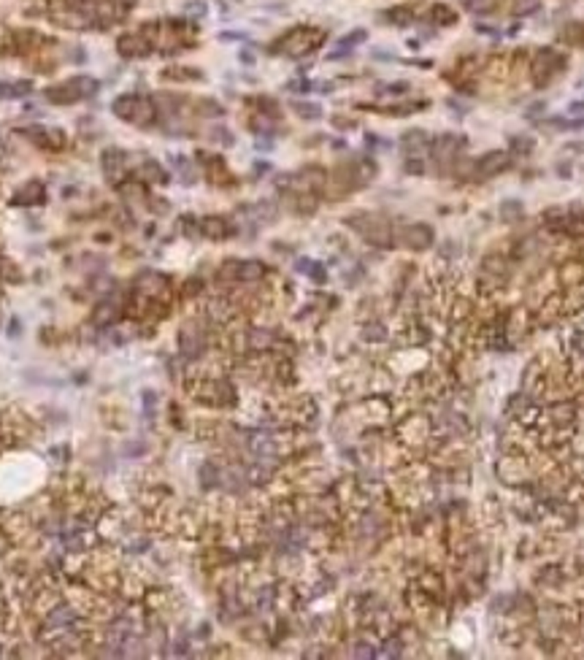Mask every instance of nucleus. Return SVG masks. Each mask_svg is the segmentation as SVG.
I'll return each mask as SVG.
<instances>
[{
  "label": "nucleus",
  "instance_id": "obj_21",
  "mask_svg": "<svg viewBox=\"0 0 584 660\" xmlns=\"http://www.w3.org/2000/svg\"><path fill=\"white\" fill-rule=\"evenodd\" d=\"M119 314V303L116 301H101V306H98V312H95V322H111L114 317Z\"/></svg>",
  "mask_w": 584,
  "mask_h": 660
},
{
  "label": "nucleus",
  "instance_id": "obj_13",
  "mask_svg": "<svg viewBox=\"0 0 584 660\" xmlns=\"http://www.w3.org/2000/svg\"><path fill=\"white\" fill-rule=\"evenodd\" d=\"M230 233H233V227H230V222L225 217H203L201 220V236H206V238L225 241Z\"/></svg>",
  "mask_w": 584,
  "mask_h": 660
},
{
  "label": "nucleus",
  "instance_id": "obj_19",
  "mask_svg": "<svg viewBox=\"0 0 584 660\" xmlns=\"http://www.w3.org/2000/svg\"><path fill=\"white\" fill-rule=\"evenodd\" d=\"M498 5H500V0H466V8L474 11V14H479V16L492 14Z\"/></svg>",
  "mask_w": 584,
  "mask_h": 660
},
{
  "label": "nucleus",
  "instance_id": "obj_16",
  "mask_svg": "<svg viewBox=\"0 0 584 660\" xmlns=\"http://www.w3.org/2000/svg\"><path fill=\"white\" fill-rule=\"evenodd\" d=\"M401 144H403V149L409 152V155H422L427 149V144H430V138H427L425 130H409L403 138H401Z\"/></svg>",
  "mask_w": 584,
  "mask_h": 660
},
{
  "label": "nucleus",
  "instance_id": "obj_4",
  "mask_svg": "<svg viewBox=\"0 0 584 660\" xmlns=\"http://www.w3.org/2000/svg\"><path fill=\"white\" fill-rule=\"evenodd\" d=\"M563 62H566V60L557 55L555 49H544V52H538L535 62H533V81H535L538 87L549 84V81L563 71Z\"/></svg>",
  "mask_w": 584,
  "mask_h": 660
},
{
  "label": "nucleus",
  "instance_id": "obj_1",
  "mask_svg": "<svg viewBox=\"0 0 584 660\" xmlns=\"http://www.w3.org/2000/svg\"><path fill=\"white\" fill-rule=\"evenodd\" d=\"M111 109H114V114L119 119H125L127 125H136V127H149L157 119L155 101H149L144 95H133V92L130 95H119Z\"/></svg>",
  "mask_w": 584,
  "mask_h": 660
},
{
  "label": "nucleus",
  "instance_id": "obj_30",
  "mask_svg": "<svg viewBox=\"0 0 584 660\" xmlns=\"http://www.w3.org/2000/svg\"><path fill=\"white\" fill-rule=\"evenodd\" d=\"M3 98H14L11 84H5V81H0V101H3Z\"/></svg>",
  "mask_w": 584,
  "mask_h": 660
},
{
  "label": "nucleus",
  "instance_id": "obj_15",
  "mask_svg": "<svg viewBox=\"0 0 584 660\" xmlns=\"http://www.w3.org/2000/svg\"><path fill=\"white\" fill-rule=\"evenodd\" d=\"M266 276V266L260 260H244L238 263V281L241 284H257Z\"/></svg>",
  "mask_w": 584,
  "mask_h": 660
},
{
  "label": "nucleus",
  "instance_id": "obj_18",
  "mask_svg": "<svg viewBox=\"0 0 584 660\" xmlns=\"http://www.w3.org/2000/svg\"><path fill=\"white\" fill-rule=\"evenodd\" d=\"M387 19H390L392 25H409V22L414 19V8H411V5H395V8L387 11Z\"/></svg>",
  "mask_w": 584,
  "mask_h": 660
},
{
  "label": "nucleus",
  "instance_id": "obj_22",
  "mask_svg": "<svg viewBox=\"0 0 584 660\" xmlns=\"http://www.w3.org/2000/svg\"><path fill=\"white\" fill-rule=\"evenodd\" d=\"M144 173H147V179H149V181H155V184H162V181H168V176H165L162 165L155 163V160H149V163L144 165Z\"/></svg>",
  "mask_w": 584,
  "mask_h": 660
},
{
  "label": "nucleus",
  "instance_id": "obj_24",
  "mask_svg": "<svg viewBox=\"0 0 584 660\" xmlns=\"http://www.w3.org/2000/svg\"><path fill=\"white\" fill-rule=\"evenodd\" d=\"M433 19H438L441 25H452V22L457 19V14H455L449 5H435V8H433Z\"/></svg>",
  "mask_w": 584,
  "mask_h": 660
},
{
  "label": "nucleus",
  "instance_id": "obj_17",
  "mask_svg": "<svg viewBox=\"0 0 584 660\" xmlns=\"http://www.w3.org/2000/svg\"><path fill=\"white\" fill-rule=\"evenodd\" d=\"M366 38H368V33H366V30H352L349 36H344V38L338 41V49H333L327 57H330V60H338V57L349 55V52H352L357 44H363Z\"/></svg>",
  "mask_w": 584,
  "mask_h": 660
},
{
  "label": "nucleus",
  "instance_id": "obj_32",
  "mask_svg": "<svg viewBox=\"0 0 584 660\" xmlns=\"http://www.w3.org/2000/svg\"><path fill=\"white\" fill-rule=\"evenodd\" d=\"M568 111H571V114H582L584 103H571V109H568Z\"/></svg>",
  "mask_w": 584,
  "mask_h": 660
},
{
  "label": "nucleus",
  "instance_id": "obj_27",
  "mask_svg": "<svg viewBox=\"0 0 584 660\" xmlns=\"http://www.w3.org/2000/svg\"><path fill=\"white\" fill-rule=\"evenodd\" d=\"M363 338H366V341H379V338H384V330H381V328H368L366 333H363Z\"/></svg>",
  "mask_w": 584,
  "mask_h": 660
},
{
  "label": "nucleus",
  "instance_id": "obj_9",
  "mask_svg": "<svg viewBox=\"0 0 584 660\" xmlns=\"http://www.w3.org/2000/svg\"><path fill=\"white\" fill-rule=\"evenodd\" d=\"M101 165H103V173L111 184H116L122 176H125V168H127V155L122 149H106L103 157H101Z\"/></svg>",
  "mask_w": 584,
  "mask_h": 660
},
{
  "label": "nucleus",
  "instance_id": "obj_25",
  "mask_svg": "<svg viewBox=\"0 0 584 660\" xmlns=\"http://www.w3.org/2000/svg\"><path fill=\"white\" fill-rule=\"evenodd\" d=\"M538 8H541V0H520L514 5V14L517 16H528V14H535Z\"/></svg>",
  "mask_w": 584,
  "mask_h": 660
},
{
  "label": "nucleus",
  "instance_id": "obj_20",
  "mask_svg": "<svg viewBox=\"0 0 584 660\" xmlns=\"http://www.w3.org/2000/svg\"><path fill=\"white\" fill-rule=\"evenodd\" d=\"M273 344V333L266 328H252L249 330V346H257V349H263V346H270Z\"/></svg>",
  "mask_w": 584,
  "mask_h": 660
},
{
  "label": "nucleus",
  "instance_id": "obj_10",
  "mask_svg": "<svg viewBox=\"0 0 584 660\" xmlns=\"http://www.w3.org/2000/svg\"><path fill=\"white\" fill-rule=\"evenodd\" d=\"M119 55L127 57V60H133V57H144L149 55V41L144 38V36H138V33H127V36H122L119 38Z\"/></svg>",
  "mask_w": 584,
  "mask_h": 660
},
{
  "label": "nucleus",
  "instance_id": "obj_23",
  "mask_svg": "<svg viewBox=\"0 0 584 660\" xmlns=\"http://www.w3.org/2000/svg\"><path fill=\"white\" fill-rule=\"evenodd\" d=\"M292 109H295V114H298L301 119H319V116H322V109H319L317 103H295Z\"/></svg>",
  "mask_w": 584,
  "mask_h": 660
},
{
  "label": "nucleus",
  "instance_id": "obj_31",
  "mask_svg": "<svg viewBox=\"0 0 584 660\" xmlns=\"http://www.w3.org/2000/svg\"><path fill=\"white\" fill-rule=\"evenodd\" d=\"M238 60H241V62H246V65H255V55H252L249 49H244V52L238 55Z\"/></svg>",
  "mask_w": 584,
  "mask_h": 660
},
{
  "label": "nucleus",
  "instance_id": "obj_26",
  "mask_svg": "<svg viewBox=\"0 0 584 660\" xmlns=\"http://www.w3.org/2000/svg\"><path fill=\"white\" fill-rule=\"evenodd\" d=\"M406 170H409V173H414V176H420V173L425 170V163H422V160H411V157H409V160H406Z\"/></svg>",
  "mask_w": 584,
  "mask_h": 660
},
{
  "label": "nucleus",
  "instance_id": "obj_29",
  "mask_svg": "<svg viewBox=\"0 0 584 660\" xmlns=\"http://www.w3.org/2000/svg\"><path fill=\"white\" fill-rule=\"evenodd\" d=\"M219 41H246V36L244 33H222Z\"/></svg>",
  "mask_w": 584,
  "mask_h": 660
},
{
  "label": "nucleus",
  "instance_id": "obj_28",
  "mask_svg": "<svg viewBox=\"0 0 584 660\" xmlns=\"http://www.w3.org/2000/svg\"><path fill=\"white\" fill-rule=\"evenodd\" d=\"M184 8H187L190 14H198V16H203V14H206V5H203V3H187Z\"/></svg>",
  "mask_w": 584,
  "mask_h": 660
},
{
  "label": "nucleus",
  "instance_id": "obj_11",
  "mask_svg": "<svg viewBox=\"0 0 584 660\" xmlns=\"http://www.w3.org/2000/svg\"><path fill=\"white\" fill-rule=\"evenodd\" d=\"M73 622H76V609H71V606H57L52 614H49V620H47V628L54 631V633H68V631L73 628Z\"/></svg>",
  "mask_w": 584,
  "mask_h": 660
},
{
  "label": "nucleus",
  "instance_id": "obj_14",
  "mask_svg": "<svg viewBox=\"0 0 584 660\" xmlns=\"http://www.w3.org/2000/svg\"><path fill=\"white\" fill-rule=\"evenodd\" d=\"M44 201V184L41 181H27L19 192H16V198L11 201L14 206H33V203H41Z\"/></svg>",
  "mask_w": 584,
  "mask_h": 660
},
{
  "label": "nucleus",
  "instance_id": "obj_5",
  "mask_svg": "<svg viewBox=\"0 0 584 660\" xmlns=\"http://www.w3.org/2000/svg\"><path fill=\"white\" fill-rule=\"evenodd\" d=\"M319 38V33L317 30H306V27H295V30H290L279 44V49L284 52V55H290V57H301V55H306V52H312L317 44H312V41H317Z\"/></svg>",
  "mask_w": 584,
  "mask_h": 660
},
{
  "label": "nucleus",
  "instance_id": "obj_3",
  "mask_svg": "<svg viewBox=\"0 0 584 660\" xmlns=\"http://www.w3.org/2000/svg\"><path fill=\"white\" fill-rule=\"evenodd\" d=\"M346 225L352 227V230H357L368 244H379V246H390L392 241V230H390V225L381 220V217H376V214H366V212H357V214H352V217H346Z\"/></svg>",
  "mask_w": 584,
  "mask_h": 660
},
{
  "label": "nucleus",
  "instance_id": "obj_6",
  "mask_svg": "<svg viewBox=\"0 0 584 660\" xmlns=\"http://www.w3.org/2000/svg\"><path fill=\"white\" fill-rule=\"evenodd\" d=\"M401 238H403V246L414 249V252H425L433 246V230L427 225H409L401 230Z\"/></svg>",
  "mask_w": 584,
  "mask_h": 660
},
{
  "label": "nucleus",
  "instance_id": "obj_2",
  "mask_svg": "<svg viewBox=\"0 0 584 660\" xmlns=\"http://www.w3.org/2000/svg\"><path fill=\"white\" fill-rule=\"evenodd\" d=\"M98 92V81L92 76H76V79H68L57 87L47 90V101L49 103H60V106H68V103H76L81 98H90Z\"/></svg>",
  "mask_w": 584,
  "mask_h": 660
},
{
  "label": "nucleus",
  "instance_id": "obj_12",
  "mask_svg": "<svg viewBox=\"0 0 584 660\" xmlns=\"http://www.w3.org/2000/svg\"><path fill=\"white\" fill-rule=\"evenodd\" d=\"M136 287H138V292H141L144 298H155V295H162V292H165L168 281H165V276L157 274V271H147V274L138 276Z\"/></svg>",
  "mask_w": 584,
  "mask_h": 660
},
{
  "label": "nucleus",
  "instance_id": "obj_7",
  "mask_svg": "<svg viewBox=\"0 0 584 660\" xmlns=\"http://www.w3.org/2000/svg\"><path fill=\"white\" fill-rule=\"evenodd\" d=\"M511 165V155L509 152H503V149H495V152H487L484 157H479L477 165H474V170H477L479 176H495V173H500V170H506Z\"/></svg>",
  "mask_w": 584,
  "mask_h": 660
},
{
  "label": "nucleus",
  "instance_id": "obj_8",
  "mask_svg": "<svg viewBox=\"0 0 584 660\" xmlns=\"http://www.w3.org/2000/svg\"><path fill=\"white\" fill-rule=\"evenodd\" d=\"M179 344H181V352H184L187 357H198V355L203 352V344H206L203 330L198 328L195 322H187V325L181 328V333H179Z\"/></svg>",
  "mask_w": 584,
  "mask_h": 660
}]
</instances>
